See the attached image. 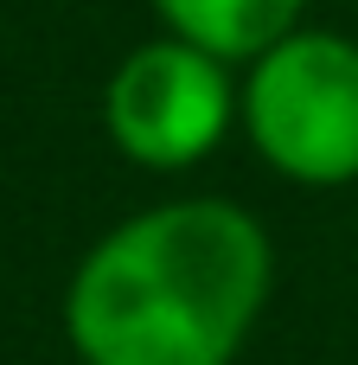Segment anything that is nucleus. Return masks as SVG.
<instances>
[{
	"mask_svg": "<svg viewBox=\"0 0 358 365\" xmlns=\"http://www.w3.org/2000/svg\"><path fill=\"white\" fill-rule=\"evenodd\" d=\"M154 13L167 19V32L205 45L224 64H256L269 45H282L307 0H154Z\"/></svg>",
	"mask_w": 358,
	"mask_h": 365,
	"instance_id": "20e7f679",
	"label": "nucleus"
},
{
	"mask_svg": "<svg viewBox=\"0 0 358 365\" xmlns=\"http://www.w3.org/2000/svg\"><path fill=\"white\" fill-rule=\"evenodd\" d=\"M231 115H237V90L224 77V58H211L179 32L135 45L102 90L109 141L135 167H160V173L205 160L224 141Z\"/></svg>",
	"mask_w": 358,
	"mask_h": 365,
	"instance_id": "7ed1b4c3",
	"label": "nucleus"
},
{
	"mask_svg": "<svg viewBox=\"0 0 358 365\" xmlns=\"http://www.w3.org/2000/svg\"><path fill=\"white\" fill-rule=\"evenodd\" d=\"M269 237L231 199H173L115 225L70 276L83 365H231L269 302Z\"/></svg>",
	"mask_w": 358,
	"mask_h": 365,
	"instance_id": "f257e3e1",
	"label": "nucleus"
},
{
	"mask_svg": "<svg viewBox=\"0 0 358 365\" xmlns=\"http://www.w3.org/2000/svg\"><path fill=\"white\" fill-rule=\"evenodd\" d=\"M237 115L256 154L295 186L358 180V45L339 32L295 26L250 64Z\"/></svg>",
	"mask_w": 358,
	"mask_h": 365,
	"instance_id": "f03ea898",
	"label": "nucleus"
}]
</instances>
